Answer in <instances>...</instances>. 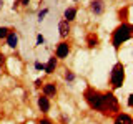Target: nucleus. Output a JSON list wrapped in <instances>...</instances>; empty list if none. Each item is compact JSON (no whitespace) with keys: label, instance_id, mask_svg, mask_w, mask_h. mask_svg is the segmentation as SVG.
I'll return each instance as SVG.
<instances>
[{"label":"nucleus","instance_id":"nucleus-18","mask_svg":"<svg viewBox=\"0 0 133 124\" xmlns=\"http://www.w3.org/2000/svg\"><path fill=\"white\" fill-rule=\"evenodd\" d=\"M28 2H30V0H17L15 7H17V5H28Z\"/></svg>","mask_w":133,"mask_h":124},{"label":"nucleus","instance_id":"nucleus-16","mask_svg":"<svg viewBox=\"0 0 133 124\" xmlns=\"http://www.w3.org/2000/svg\"><path fill=\"white\" fill-rule=\"evenodd\" d=\"M65 80H66V81H73V80H75V74H73L72 71H66V73H65Z\"/></svg>","mask_w":133,"mask_h":124},{"label":"nucleus","instance_id":"nucleus-8","mask_svg":"<svg viewBox=\"0 0 133 124\" xmlns=\"http://www.w3.org/2000/svg\"><path fill=\"white\" fill-rule=\"evenodd\" d=\"M57 94V84L55 83H47V84L43 86V96L47 98H52Z\"/></svg>","mask_w":133,"mask_h":124},{"label":"nucleus","instance_id":"nucleus-2","mask_svg":"<svg viewBox=\"0 0 133 124\" xmlns=\"http://www.w3.org/2000/svg\"><path fill=\"white\" fill-rule=\"evenodd\" d=\"M131 36V25L128 23H122L118 28L113 32V47L115 48H120L122 45L127 41L128 38Z\"/></svg>","mask_w":133,"mask_h":124},{"label":"nucleus","instance_id":"nucleus-21","mask_svg":"<svg viewBox=\"0 0 133 124\" xmlns=\"http://www.w3.org/2000/svg\"><path fill=\"white\" fill-rule=\"evenodd\" d=\"M37 43H43V36H42V35H38V36H37Z\"/></svg>","mask_w":133,"mask_h":124},{"label":"nucleus","instance_id":"nucleus-5","mask_svg":"<svg viewBox=\"0 0 133 124\" xmlns=\"http://www.w3.org/2000/svg\"><path fill=\"white\" fill-rule=\"evenodd\" d=\"M68 53H70V45L66 43V41L58 43V47H57V58H66Z\"/></svg>","mask_w":133,"mask_h":124},{"label":"nucleus","instance_id":"nucleus-12","mask_svg":"<svg viewBox=\"0 0 133 124\" xmlns=\"http://www.w3.org/2000/svg\"><path fill=\"white\" fill-rule=\"evenodd\" d=\"M63 17H65V20L66 22H72V20H75V17H77V8H73V7H70V8H66L65 10V13H63Z\"/></svg>","mask_w":133,"mask_h":124},{"label":"nucleus","instance_id":"nucleus-13","mask_svg":"<svg viewBox=\"0 0 133 124\" xmlns=\"http://www.w3.org/2000/svg\"><path fill=\"white\" fill-rule=\"evenodd\" d=\"M55 68H57V58H50V60H48V63L47 65H45V71H47L48 74L50 73H53V71H55Z\"/></svg>","mask_w":133,"mask_h":124},{"label":"nucleus","instance_id":"nucleus-1","mask_svg":"<svg viewBox=\"0 0 133 124\" xmlns=\"http://www.w3.org/2000/svg\"><path fill=\"white\" fill-rule=\"evenodd\" d=\"M85 99H87V103H88V106L91 107V109L105 113V106H103V96H102V93H98V91L88 88V89L85 91Z\"/></svg>","mask_w":133,"mask_h":124},{"label":"nucleus","instance_id":"nucleus-19","mask_svg":"<svg viewBox=\"0 0 133 124\" xmlns=\"http://www.w3.org/2000/svg\"><path fill=\"white\" fill-rule=\"evenodd\" d=\"M3 63H5V55H3V53H0V66H2Z\"/></svg>","mask_w":133,"mask_h":124},{"label":"nucleus","instance_id":"nucleus-23","mask_svg":"<svg viewBox=\"0 0 133 124\" xmlns=\"http://www.w3.org/2000/svg\"><path fill=\"white\" fill-rule=\"evenodd\" d=\"M128 104H130V106L133 104V96H131V94H130V96H128Z\"/></svg>","mask_w":133,"mask_h":124},{"label":"nucleus","instance_id":"nucleus-22","mask_svg":"<svg viewBox=\"0 0 133 124\" xmlns=\"http://www.w3.org/2000/svg\"><path fill=\"white\" fill-rule=\"evenodd\" d=\"M35 68H37V69H43V68H45V66H43V65H42V63H35Z\"/></svg>","mask_w":133,"mask_h":124},{"label":"nucleus","instance_id":"nucleus-17","mask_svg":"<svg viewBox=\"0 0 133 124\" xmlns=\"http://www.w3.org/2000/svg\"><path fill=\"white\" fill-rule=\"evenodd\" d=\"M47 13H48V10H47V8H45V10H42L40 13H38V20H40V22H42V20H43V17L47 15Z\"/></svg>","mask_w":133,"mask_h":124},{"label":"nucleus","instance_id":"nucleus-4","mask_svg":"<svg viewBox=\"0 0 133 124\" xmlns=\"http://www.w3.org/2000/svg\"><path fill=\"white\" fill-rule=\"evenodd\" d=\"M123 81H125V68L122 63H118V65H115L113 71H111V86L115 89H118V88H122Z\"/></svg>","mask_w":133,"mask_h":124},{"label":"nucleus","instance_id":"nucleus-6","mask_svg":"<svg viewBox=\"0 0 133 124\" xmlns=\"http://www.w3.org/2000/svg\"><path fill=\"white\" fill-rule=\"evenodd\" d=\"M90 8H91V12H93L95 15H102L103 13V8H105V5H103V0H91Z\"/></svg>","mask_w":133,"mask_h":124},{"label":"nucleus","instance_id":"nucleus-3","mask_svg":"<svg viewBox=\"0 0 133 124\" xmlns=\"http://www.w3.org/2000/svg\"><path fill=\"white\" fill-rule=\"evenodd\" d=\"M103 106H105V113H113V114H118L120 111V103L118 99L115 98L113 93H103Z\"/></svg>","mask_w":133,"mask_h":124},{"label":"nucleus","instance_id":"nucleus-7","mask_svg":"<svg viewBox=\"0 0 133 124\" xmlns=\"http://www.w3.org/2000/svg\"><path fill=\"white\" fill-rule=\"evenodd\" d=\"M58 32H60L62 38H66V36L70 35V23L66 22V20H62V22L58 23Z\"/></svg>","mask_w":133,"mask_h":124},{"label":"nucleus","instance_id":"nucleus-15","mask_svg":"<svg viewBox=\"0 0 133 124\" xmlns=\"http://www.w3.org/2000/svg\"><path fill=\"white\" fill-rule=\"evenodd\" d=\"M8 33H10V30H8L7 27H0V40H2V38H7Z\"/></svg>","mask_w":133,"mask_h":124},{"label":"nucleus","instance_id":"nucleus-11","mask_svg":"<svg viewBox=\"0 0 133 124\" xmlns=\"http://www.w3.org/2000/svg\"><path fill=\"white\" fill-rule=\"evenodd\" d=\"M17 43H18V36H17V33H15V32H10V33L7 35V45H8L10 48H15Z\"/></svg>","mask_w":133,"mask_h":124},{"label":"nucleus","instance_id":"nucleus-10","mask_svg":"<svg viewBox=\"0 0 133 124\" xmlns=\"http://www.w3.org/2000/svg\"><path fill=\"white\" fill-rule=\"evenodd\" d=\"M38 107H40L42 113H48V109H50V101H48L47 96H40V98H38Z\"/></svg>","mask_w":133,"mask_h":124},{"label":"nucleus","instance_id":"nucleus-20","mask_svg":"<svg viewBox=\"0 0 133 124\" xmlns=\"http://www.w3.org/2000/svg\"><path fill=\"white\" fill-rule=\"evenodd\" d=\"M38 124H52V121H50V119H42Z\"/></svg>","mask_w":133,"mask_h":124},{"label":"nucleus","instance_id":"nucleus-14","mask_svg":"<svg viewBox=\"0 0 133 124\" xmlns=\"http://www.w3.org/2000/svg\"><path fill=\"white\" fill-rule=\"evenodd\" d=\"M87 45H88L90 48H95L98 45V38H97L95 33H90V35H88V38H87Z\"/></svg>","mask_w":133,"mask_h":124},{"label":"nucleus","instance_id":"nucleus-9","mask_svg":"<svg viewBox=\"0 0 133 124\" xmlns=\"http://www.w3.org/2000/svg\"><path fill=\"white\" fill-rule=\"evenodd\" d=\"M115 124H133V121H131L130 114L118 113V114H116V118H115Z\"/></svg>","mask_w":133,"mask_h":124}]
</instances>
